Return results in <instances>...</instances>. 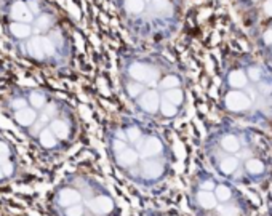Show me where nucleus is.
<instances>
[{
  "label": "nucleus",
  "mask_w": 272,
  "mask_h": 216,
  "mask_svg": "<svg viewBox=\"0 0 272 216\" xmlns=\"http://www.w3.org/2000/svg\"><path fill=\"white\" fill-rule=\"evenodd\" d=\"M24 174L21 157L15 146L5 136H0V186L16 183Z\"/></svg>",
  "instance_id": "obj_1"
},
{
  "label": "nucleus",
  "mask_w": 272,
  "mask_h": 216,
  "mask_svg": "<svg viewBox=\"0 0 272 216\" xmlns=\"http://www.w3.org/2000/svg\"><path fill=\"white\" fill-rule=\"evenodd\" d=\"M224 106L229 112H247L253 106L251 98L247 95L245 91L242 90H230L228 91V95L224 96Z\"/></svg>",
  "instance_id": "obj_2"
},
{
  "label": "nucleus",
  "mask_w": 272,
  "mask_h": 216,
  "mask_svg": "<svg viewBox=\"0 0 272 216\" xmlns=\"http://www.w3.org/2000/svg\"><path fill=\"white\" fill-rule=\"evenodd\" d=\"M126 72H128V77L131 80L140 82V84H149L157 77V69L141 61L130 63V66L126 67Z\"/></svg>",
  "instance_id": "obj_3"
},
{
  "label": "nucleus",
  "mask_w": 272,
  "mask_h": 216,
  "mask_svg": "<svg viewBox=\"0 0 272 216\" xmlns=\"http://www.w3.org/2000/svg\"><path fill=\"white\" fill-rule=\"evenodd\" d=\"M88 210L91 216H106L114 212V200L107 194H91Z\"/></svg>",
  "instance_id": "obj_4"
},
{
  "label": "nucleus",
  "mask_w": 272,
  "mask_h": 216,
  "mask_svg": "<svg viewBox=\"0 0 272 216\" xmlns=\"http://www.w3.org/2000/svg\"><path fill=\"white\" fill-rule=\"evenodd\" d=\"M136 148H138L136 151L140 152L141 159L147 160V159H155V157H159L162 154V151H164V143H162L157 136H146L136 144Z\"/></svg>",
  "instance_id": "obj_5"
},
{
  "label": "nucleus",
  "mask_w": 272,
  "mask_h": 216,
  "mask_svg": "<svg viewBox=\"0 0 272 216\" xmlns=\"http://www.w3.org/2000/svg\"><path fill=\"white\" fill-rule=\"evenodd\" d=\"M138 108L146 114H157L160 110L162 96L157 90H146L143 95L138 98Z\"/></svg>",
  "instance_id": "obj_6"
},
{
  "label": "nucleus",
  "mask_w": 272,
  "mask_h": 216,
  "mask_svg": "<svg viewBox=\"0 0 272 216\" xmlns=\"http://www.w3.org/2000/svg\"><path fill=\"white\" fill-rule=\"evenodd\" d=\"M164 163L157 159H147L141 165V176L146 179H159L164 174Z\"/></svg>",
  "instance_id": "obj_7"
},
{
  "label": "nucleus",
  "mask_w": 272,
  "mask_h": 216,
  "mask_svg": "<svg viewBox=\"0 0 272 216\" xmlns=\"http://www.w3.org/2000/svg\"><path fill=\"white\" fill-rule=\"evenodd\" d=\"M8 31L11 34V37H15L16 40H20V42H27L29 39L32 37V32H34V27L31 24H27V22H18V21H13L11 24L8 26Z\"/></svg>",
  "instance_id": "obj_8"
},
{
  "label": "nucleus",
  "mask_w": 272,
  "mask_h": 216,
  "mask_svg": "<svg viewBox=\"0 0 272 216\" xmlns=\"http://www.w3.org/2000/svg\"><path fill=\"white\" fill-rule=\"evenodd\" d=\"M138 160H140V152L133 148H126L122 151V152L115 154V163L122 168H128V167L136 165Z\"/></svg>",
  "instance_id": "obj_9"
},
{
  "label": "nucleus",
  "mask_w": 272,
  "mask_h": 216,
  "mask_svg": "<svg viewBox=\"0 0 272 216\" xmlns=\"http://www.w3.org/2000/svg\"><path fill=\"white\" fill-rule=\"evenodd\" d=\"M10 16L15 21L27 22V24H31V22L34 21V13L26 7V3H22V2L13 3V7H11V11H10Z\"/></svg>",
  "instance_id": "obj_10"
},
{
  "label": "nucleus",
  "mask_w": 272,
  "mask_h": 216,
  "mask_svg": "<svg viewBox=\"0 0 272 216\" xmlns=\"http://www.w3.org/2000/svg\"><path fill=\"white\" fill-rule=\"evenodd\" d=\"M248 82H250V80H248L247 71H242V69H232V71H230L229 75H228V85L232 90L247 88Z\"/></svg>",
  "instance_id": "obj_11"
},
{
  "label": "nucleus",
  "mask_w": 272,
  "mask_h": 216,
  "mask_svg": "<svg viewBox=\"0 0 272 216\" xmlns=\"http://www.w3.org/2000/svg\"><path fill=\"white\" fill-rule=\"evenodd\" d=\"M195 202L204 210H213L218 207V198L213 191H199L195 195Z\"/></svg>",
  "instance_id": "obj_12"
},
{
  "label": "nucleus",
  "mask_w": 272,
  "mask_h": 216,
  "mask_svg": "<svg viewBox=\"0 0 272 216\" xmlns=\"http://www.w3.org/2000/svg\"><path fill=\"white\" fill-rule=\"evenodd\" d=\"M239 167H240V162H239V159H237L235 155L224 157V159H221V160H219V163H218V170L221 172L223 174H226V176L234 174L237 170H239Z\"/></svg>",
  "instance_id": "obj_13"
},
{
  "label": "nucleus",
  "mask_w": 272,
  "mask_h": 216,
  "mask_svg": "<svg viewBox=\"0 0 272 216\" xmlns=\"http://www.w3.org/2000/svg\"><path fill=\"white\" fill-rule=\"evenodd\" d=\"M245 172L250 174V176H261V174H264L266 172V167L264 163L256 159V157H251V159L245 160Z\"/></svg>",
  "instance_id": "obj_14"
},
{
  "label": "nucleus",
  "mask_w": 272,
  "mask_h": 216,
  "mask_svg": "<svg viewBox=\"0 0 272 216\" xmlns=\"http://www.w3.org/2000/svg\"><path fill=\"white\" fill-rule=\"evenodd\" d=\"M221 148L226 151V152H229L230 155H232L240 151V139L235 135H224L221 138Z\"/></svg>",
  "instance_id": "obj_15"
},
{
  "label": "nucleus",
  "mask_w": 272,
  "mask_h": 216,
  "mask_svg": "<svg viewBox=\"0 0 272 216\" xmlns=\"http://www.w3.org/2000/svg\"><path fill=\"white\" fill-rule=\"evenodd\" d=\"M162 98L167 99V101L171 104H175V106L178 108L184 103V91L181 88H171V90L164 91V96Z\"/></svg>",
  "instance_id": "obj_16"
},
{
  "label": "nucleus",
  "mask_w": 272,
  "mask_h": 216,
  "mask_svg": "<svg viewBox=\"0 0 272 216\" xmlns=\"http://www.w3.org/2000/svg\"><path fill=\"white\" fill-rule=\"evenodd\" d=\"M124 8L130 15H141L146 10V0H124Z\"/></svg>",
  "instance_id": "obj_17"
},
{
  "label": "nucleus",
  "mask_w": 272,
  "mask_h": 216,
  "mask_svg": "<svg viewBox=\"0 0 272 216\" xmlns=\"http://www.w3.org/2000/svg\"><path fill=\"white\" fill-rule=\"evenodd\" d=\"M179 85H181V79H179L178 75H175V74L164 75V79L159 82V88L162 91H167V90H171V88H178Z\"/></svg>",
  "instance_id": "obj_18"
},
{
  "label": "nucleus",
  "mask_w": 272,
  "mask_h": 216,
  "mask_svg": "<svg viewBox=\"0 0 272 216\" xmlns=\"http://www.w3.org/2000/svg\"><path fill=\"white\" fill-rule=\"evenodd\" d=\"M125 90H126V93H128L130 98H136V99L146 91L144 84H140V82H135L131 79H130V82H125Z\"/></svg>",
  "instance_id": "obj_19"
},
{
  "label": "nucleus",
  "mask_w": 272,
  "mask_h": 216,
  "mask_svg": "<svg viewBox=\"0 0 272 216\" xmlns=\"http://www.w3.org/2000/svg\"><path fill=\"white\" fill-rule=\"evenodd\" d=\"M143 139V131L140 127L130 125L125 128V141H130L131 144H138Z\"/></svg>",
  "instance_id": "obj_20"
},
{
  "label": "nucleus",
  "mask_w": 272,
  "mask_h": 216,
  "mask_svg": "<svg viewBox=\"0 0 272 216\" xmlns=\"http://www.w3.org/2000/svg\"><path fill=\"white\" fill-rule=\"evenodd\" d=\"M215 195L218 198V202L219 203H224V202H228L230 200V197H232V191H230L229 186H226V184H219L215 188Z\"/></svg>",
  "instance_id": "obj_21"
},
{
  "label": "nucleus",
  "mask_w": 272,
  "mask_h": 216,
  "mask_svg": "<svg viewBox=\"0 0 272 216\" xmlns=\"http://www.w3.org/2000/svg\"><path fill=\"white\" fill-rule=\"evenodd\" d=\"M160 114L164 115V117H167V119H173V117H176L178 108L175 106V104H171V103L167 101V99L162 98V103H160Z\"/></svg>",
  "instance_id": "obj_22"
},
{
  "label": "nucleus",
  "mask_w": 272,
  "mask_h": 216,
  "mask_svg": "<svg viewBox=\"0 0 272 216\" xmlns=\"http://www.w3.org/2000/svg\"><path fill=\"white\" fill-rule=\"evenodd\" d=\"M51 26H53V20H51L50 15H40L36 20V31L37 32H47Z\"/></svg>",
  "instance_id": "obj_23"
},
{
  "label": "nucleus",
  "mask_w": 272,
  "mask_h": 216,
  "mask_svg": "<svg viewBox=\"0 0 272 216\" xmlns=\"http://www.w3.org/2000/svg\"><path fill=\"white\" fill-rule=\"evenodd\" d=\"M216 212L219 216H240L239 208L235 205H230V203H221V205H218Z\"/></svg>",
  "instance_id": "obj_24"
},
{
  "label": "nucleus",
  "mask_w": 272,
  "mask_h": 216,
  "mask_svg": "<svg viewBox=\"0 0 272 216\" xmlns=\"http://www.w3.org/2000/svg\"><path fill=\"white\" fill-rule=\"evenodd\" d=\"M152 8L154 11H157V13H168L171 11V3L168 0H152Z\"/></svg>",
  "instance_id": "obj_25"
},
{
  "label": "nucleus",
  "mask_w": 272,
  "mask_h": 216,
  "mask_svg": "<svg viewBox=\"0 0 272 216\" xmlns=\"http://www.w3.org/2000/svg\"><path fill=\"white\" fill-rule=\"evenodd\" d=\"M247 75H248V80H250V82H261V77H263L261 71H259L258 67H254V66L247 69Z\"/></svg>",
  "instance_id": "obj_26"
},
{
  "label": "nucleus",
  "mask_w": 272,
  "mask_h": 216,
  "mask_svg": "<svg viewBox=\"0 0 272 216\" xmlns=\"http://www.w3.org/2000/svg\"><path fill=\"white\" fill-rule=\"evenodd\" d=\"M128 146H126L125 141H119V139H115V141H112V152L114 154H119L122 152L124 149H126Z\"/></svg>",
  "instance_id": "obj_27"
},
{
  "label": "nucleus",
  "mask_w": 272,
  "mask_h": 216,
  "mask_svg": "<svg viewBox=\"0 0 272 216\" xmlns=\"http://www.w3.org/2000/svg\"><path fill=\"white\" fill-rule=\"evenodd\" d=\"M263 42L264 45L272 46V29H268V31L263 34Z\"/></svg>",
  "instance_id": "obj_28"
},
{
  "label": "nucleus",
  "mask_w": 272,
  "mask_h": 216,
  "mask_svg": "<svg viewBox=\"0 0 272 216\" xmlns=\"http://www.w3.org/2000/svg\"><path fill=\"white\" fill-rule=\"evenodd\" d=\"M258 90H259V93H261V95H271V93H272V86L269 84H261Z\"/></svg>",
  "instance_id": "obj_29"
},
{
  "label": "nucleus",
  "mask_w": 272,
  "mask_h": 216,
  "mask_svg": "<svg viewBox=\"0 0 272 216\" xmlns=\"http://www.w3.org/2000/svg\"><path fill=\"white\" fill-rule=\"evenodd\" d=\"M263 10H264V13L271 16L272 18V0H266L264 5H263Z\"/></svg>",
  "instance_id": "obj_30"
},
{
  "label": "nucleus",
  "mask_w": 272,
  "mask_h": 216,
  "mask_svg": "<svg viewBox=\"0 0 272 216\" xmlns=\"http://www.w3.org/2000/svg\"><path fill=\"white\" fill-rule=\"evenodd\" d=\"M215 183H213V181H204V183H202V191H215Z\"/></svg>",
  "instance_id": "obj_31"
},
{
  "label": "nucleus",
  "mask_w": 272,
  "mask_h": 216,
  "mask_svg": "<svg viewBox=\"0 0 272 216\" xmlns=\"http://www.w3.org/2000/svg\"><path fill=\"white\" fill-rule=\"evenodd\" d=\"M0 216H26V215H16V213H8V212H3V213H0Z\"/></svg>",
  "instance_id": "obj_32"
},
{
  "label": "nucleus",
  "mask_w": 272,
  "mask_h": 216,
  "mask_svg": "<svg viewBox=\"0 0 272 216\" xmlns=\"http://www.w3.org/2000/svg\"><path fill=\"white\" fill-rule=\"evenodd\" d=\"M171 216H175V215H171Z\"/></svg>",
  "instance_id": "obj_33"
},
{
  "label": "nucleus",
  "mask_w": 272,
  "mask_h": 216,
  "mask_svg": "<svg viewBox=\"0 0 272 216\" xmlns=\"http://www.w3.org/2000/svg\"><path fill=\"white\" fill-rule=\"evenodd\" d=\"M271 50H272V46H271Z\"/></svg>",
  "instance_id": "obj_34"
}]
</instances>
